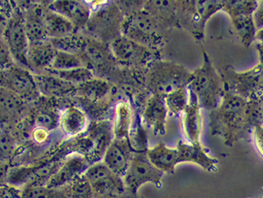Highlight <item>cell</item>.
Here are the masks:
<instances>
[{"label": "cell", "instance_id": "1", "mask_svg": "<svg viewBox=\"0 0 263 198\" xmlns=\"http://www.w3.org/2000/svg\"><path fill=\"white\" fill-rule=\"evenodd\" d=\"M209 117L211 134L221 136L227 146L234 145L255 125L263 124L259 98L246 100L228 92Z\"/></svg>", "mask_w": 263, "mask_h": 198}, {"label": "cell", "instance_id": "2", "mask_svg": "<svg viewBox=\"0 0 263 198\" xmlns=\"http://www.w3.org/2000/svg\"><path fill=\"white\" fill-rule=\"evenodd\" d=\"M202 57V65L192 72V80L187 89L195 96L200 108L212 112L221 104L225 88L221 73L214 68L204 50Z\"/></svg>", "mask_w": 263, "mask_h": 198}, {"label": "cell", "instance_id": "3", "mask_svg": "<svg viewBox=\"0 0 263 198\" xmlns=\"http://www.w3.org/2000/svg\"><path fill=\"white\" fill-rule=\"evenodd\" d=\"M191 80L192 72L171 61L154 60L145 68V87L153 95L164 97L179 88H187Z\"/></svg>", "mask_w": 263, "mask_h": 198}, {"label": "cell", "instance_id": "4", "mask_svg": "<svg viewBox=\"0 0 263 198\" xmlns=\"http://www.w3.org/2000/svg\"><path fill=\"white\" fill-rule=\"evenodd\" d=\"M161 26L158 20L143 8L124 16L121 35L156 50L163 43Z\"/></svg>", "mask_w": 263, "mask_h": 198}, {"label": "cell", "instance_id": "5", "mask_svg": "<svg viewBox=\"0 0 263 198\" xmlns=\"http://www.w3.org/2000/svg\"><path fill=\"white\" fill-rule=\"evenodd\" d=\"M90 5L92 13L86 29L90 33V37L107 43L121 35V25L123 23V13L119 6L114 2H103V5Z\"/></svg>", "mask_w": 263, "mask_h": 198}, {"label": "cell", "instance_id": "6", "mask_svg": "<svg viewBox=\"0 0 263 198\" xmlns=\"http://www.w3.org/2000/svg\"><path fill=\"white\" fill-rule=\"evenodd\" d=\"M225 92L237 95L246 100H253L263 93V65L257 64L250 69L237 72L228 67L221 73Z\"/></svg>", "mask_w": 263, "mask_h": 198}, {"label": "cell", "instance_id": "7", "mask_svg": "<svg viewBox=\"0 0 263 198\" xmlns=\"http://www.w3.org/2000/svg\"><path fill=\"white\" fill-rule=\"evenodd\" d=\"M224 1H179L178 21L197 38L203 37L208 20L223 8Z\"/></svg>", "mask_w": 263, "mask_h": 198}, {"label": "cell", "instance_id": "8", "mask_svg": "<svg viewBox=\"0 0 263 198\" xmlns=\"http://www.w3.org/2000/svg\"><path fill=\"white\" fill-rule=\"evenodd\" d=\"M164 173L154 167L147 157V152H134L127 172L123 176L126 190L134 195L145 183H153L158 188L162 187Z\"/></svg>", "mask_w": 263, "mask_h": 198}, {"label": "cell", "instance_id": "9", "mask_svg": "<svg viewBox=\"0 0 263 198\" xmlns=\"http://www.w3.org/2000/svg\"><path fill=\"white\" fill-rule=\"evenodd\" d=\"M257 6L254 0L224 1L221 11L225 12L233 23L235 30L244 46L249 47L255 41L257 29L253 21V13Z\"/></svg>", "mask_w": 263, "mask_h": 198}, {"label": "cell", "instance_id": "10", "mask_svg": "<svg viewBox=\"0 0 263 198\" xmlns=\"http://www.w3.org/2000/svg\"><path fill=\"white\" fill-rule=\"evenodd\" d=\"M110 51L119 64L128 66H147L155 58V51L119 35L109 44Z\"/></svg>", "mask_w": 263, "mask_h": 198}, {"label": "cell", "instance_id": "11", "mask_svg": "<svg viewBox=\"0 0 263 198\" xmlns=\"http://www.w3.org/2000/svg\"><path fill=\"white\" fill-rule=\"evenodd\" d=\"M84 176L91 187L93 198L108 194L123 195L125 192L123 179L112 172L103 162L90 166Z\"/></svg>", "mask_w": 263, "mask_h": 198}, {"label": "cell", "instance_id": "12", "mask_svg": "<svg viewBox=\"0 0 263 198\" xmlns=\"http://www.w3.org/2000/svg\"><path fill=\"white\" fill-rule=\"evenodd\" d=\"M88 152L85 157L90 166L103 161L106 151L114 140L112 121L102 120L90 124L84 135Z\"/></svg>", "mask_w": 263, "mask_h": 198}, {"label": "cell", "instance_id": "13", "mask_svg": "<svg viewBox=\"0 0 263 198\" xmlns=\"http://www.w3.org/2000/svg\"><path fill=\"white\" fill-rule=\"evenodd\" d=\"M79 56L83 60L84 67L89 68L93 73L98 72L105 74L112 70L116 62L110 51L109 44L90 36H86L84 49Z\"/></svg>", "mask_w": 263, "mask_h": 198}, {"label": "cell", "instance_id": "14", "mask_svg": "<svg viewBox=\"0 0 263 198\" xmlns=\"http://www.w3.org/2000/svg\"><path fill=\"white\" fill-rule=\"evenodd\" d=\"M0 84L22 99H34L40 95L34 76L22 68L10 67L0 72Z\"/></svg>", "mask_w": 263, "mask_h": 198}, {"label": "cell", "instance_id": "15", "mask_svg": "<svg viewBox=\"0 0 263 198\" xmlns=\"http://www.w3.org/2000/svg\"><path fill=\"white\" fill-rule=\"evenodd\" d=\"M4 38L9 47L12 57L24 66L29 67L27 53L29 40L24 29V18L18 17L12 18L6 25Z\"/></svg>", "mask_w": 263, "mask_h": 198}, {"label": "cell", "instance_id": "16", "mask_svg": "<svg viewBox=\"0 0 263 198\" xmlns=\"http://www.w3.org/2000/svg\"><path fill=\"white\" fill-rule=\"evenodd\" d=\"M90 167L83 155L72 153L68 155L57 172L47 182L48 188H61L70 184L72 181L81 176Z\"/></svg>", "mask_w": 263, "mask_h": 198}, {"label": "cell", "instance_id": "17", "mask_svg": "<svg viewBox=\"0 0 263 198\" xmlns=\"http://www.w3.org/2000/svg\"><path fill=\"white\" fill-rule=\"evenodd\" d=\"M133 155L134 151L132 150L127 139L114 138L106 151L102 162L112 172L123 179L129 166Z\"/></svg>", "mask_w": 263, "mask_h": 198}, {"label": "cell", "instance_id": "18", "mask_svg": "<svg viewBox=\"0 0 263 198\" xmlns=\"http://www.w3.org/2000/svg\"><path fill=\"white\" fill-rule=\"evenodd\" d=\"M178 163H192L206 170V172H217V159L209 155V150L199 143H184L182 140L177 144Z\"/></svg>", "mask_w": 263, "mask_h": 198}, {"label": "cell", "instance_id": "19", "mask_svg": "<svg viewBox=\"0 0 263 198\" xmlns=\"http://www.w3.org/2000/svg\"><path fill=\"white\" fill-rule=\"evenodd\" d=\"M168 114L164 97L153 95L147 99L143 112L144 124L151 128L154 135L166 134V123Z\"/></svg>", "mask_w": 263, "mask_h": 198}, {"label": "cell", "instance_id": "20", "mask_svg": "<svg viewBox=\"0 0 263 198\" xmlns=\"http://www.w3.org/2000/svg\"><path fill=\"white\" fill-rule=\"evenodd\" d=\"M48 8L68 18L74 25L77 31L85 28L92 10L88 2L77 0L54 1Z\"/></svg>", "mask_w": 263, "mask_h": 198}, {"label": "cell", "instance_id": "21", "mask_svg": "<svg viewBox=\"0 0 263 198\" xmlns=\"http://www.w3.org/2000/svg\"><path fill=\"white\" fill-rule=\"evenodd\" d=\"M189 92V104L181 114L182 130L187 143H199L202 130V108H200L195 96L190 91Z\"/></svg>", "mask_w": 263, "mask_h": 198}, {"label": "cell", "instance_id": "22", "mask_svg": "<svg viewBox=\"0 0 263 198\" xmlns=\"http://www.w3.org/2000/svg\"><path fill=\"white\" fill-rule=\"evenodd\" d=\"M39 93L47 97H67L76 94L77 86L53 73L34 76Z\"/></svg>", "mask_w": 263, "mask_h": 198}, {"label": "cell", "instance_id": "23", "mask_svg": "<svg viewBox=\"0 0 263 198\" xmlns=\"http://www.w3.org/2000/svg\"><path fill=\"white\" fill-rule=\"evenodd\" d=\"M57 51L49 39L29 42L27 53L28 65L36 70H48Z\"/></svg>", "mask_w": 263, "mask_h": 198}, {"label": "cell", "instance_id": "24", "mask_svg": "<svg viewBox=\"0 0 263 198\" xmlns=\"http://www.w3.org/2000/svg\"><path fill=\"white\" fill-rule=\"evenodd\" d=\"M59 126L68 136H79L88 128V117L77 106H68L59 115Z\"/></svg>", "mask_w": 263, "mask_h": 198}, {"label": "cell", "instance_id": "25", "mask_svg": "<svg viewBox=\"0 0 263 198\" xmlns=\"http://www.w3.org/2000/svg\"><path fill=\"white\" fill-rule=\"evenodd\" d=\"M147 157L154 167L163 173L174 174L178 163L177 148H168L165 143H158L147 151Z\"/></svg>", "mask_w": 263, "mask_h": 198}, {"label": "cell", "instance_id": "26", "mask_svg": "<svg viewBox=\"0 0 263 198\" xmlns=\"http://www.w3.org/2000/svg\"><path fill=\"white\" fill-rule=\"evenodd\" d=\"M44 18L48 39L61 38L72 35L78 32L74 25L68 18L49 8L45 9Z\"/></svg>", "mask_w": 263, "mask_h": 198}, {"label": "cell", "instance_id": "27", "mask_svg": "<svg viewBox=\"0 0 263 198\" xmlns=\"http://www.w3.org/2000/svg\"><path fill=\"white\" fill-rule=\"evenodd\" d=\"M134 116V110L128 102L121 101L117 104L112 121L114 138L128 140Z\"/></svg>", "mask_w": 263, "mask_h": 198}, {"label": "cell", "instance_id": "28", "mask_svg": "<svg viewBox=\"0 0 263 198\" xmlns=\"http://www.w3.org/2000/svg\"><path fill=\"white\" fill-rule=\"evenodd\" d=\"M42 7H34L25 13L24 18V29L29 42L48 39L44 27V12Z\"/></svg>", "mask_w": 263, "mask_h": 198}, {"label": "cell", "instance_id": "29", "mask_svg": "<svg viewBox=\"0 0 263 198\" xmlns=\"http://www.w3.org/2000/svg\"><path fill=\"white\" fill-rule=\"evenodd\" d=\"M109 90L110 86L108 82L102 77H95L78 85L75 95L91 103H98L108 96Z\"/></svg>", "mask_w": 263, "mask_h": 198}, {"label": "cell", "instance_id": "30", "mask_svg": "<svg viewBox=\"0 0 263 198\" xmlns=\"http://www.w3.org/2000/svg\"><path fill=\"white\" fill-rule=\"evenodd\" d=\"M165 103L169 113L178 117L181 116L189 102V92L187 88H179L164 96Z\"/></svg>", "mask_w": 263, "mask_h": 198}, {"label": "cell", "instance_id": "31", "mask_svg": "<svg viewBox=\"0 0 263 198\" xmlns=\"http://www.w3.org/2000/svg\"><path fill=\"white\" fill-rule=\"evenodd\" d=\"M21 198H69L67 187L48 188L46 186H25Z\"/></svg>", "mask_w": 263, "mask_h": 198}, {"label": "cell", "instance_id": "32", "mask_svg": "<svg viewBox=\"0 0 263 198\" xmlns=\"http://www.w3.org/2000/svg\"><path fill=\"white\" fill-rule=\"evenodd\" d=\"M49 40L58 51L75 53V54H79V55L84 49L86 35L79 34V33H73L72 35L61 37V38H54V39Z\"/></svg>", "mask_w": 263, "mask_h": 198}, {"label": "cell", "instance_id": "33", "mask_svg": "<svg viewBox=\"0 0 263 198\" xmlns=\"http://www.w3.org/2000/svg\"><path fill=\"white\" fill-rule=\"evenodd\" d=\"M140 116L134 114V122L128 136L130 147L134 152H145L147 149V135L141 124Z\"/></svg>", "mask_w": 263, "mask_h": 198}, {"label": "cell", "instance_id": "34", "mask_svg": "<svg viewBox=\"0 0 263 198\" xmlns=\"http://www.w3.org/2000/svg\"><path fill=\"white\" fill-rule=\"evenodd\" d=\"M48 73H53L58 77H61L62 80L71 83L75 86H78L79 84L85 83L95 77L92 71L85 67H80V68L65 71H54L48 69Z\"/></svg>", "mask_w": 263, "mask_h": 198}, {"label": "cell", "instance_id": "35", "mask_svg": "<svg viewBox=\"0 0 263 198\" xmlns=\"http://www.w3.org/2000/svg\"><path fill=\"white\" fill-rule=\"evenodd\" d=\"M80 67H84V64L82 57L79 54L57 51L50 69L54 71H65Z\"/></svg>", "mask_w": 263, "mask_h": 198}, {"label": "cell", "instance_id": "36", "mask_svg": "<svg viewBox=\"0 0 263 198\" xmlns=\"http://www.w3.org/2000/svg\"><path fill=\"white\" fill-rule=\"evenodd\" d=\"M66 187L69 198H93L92 189L84 173Z\"/></svg>", "mask_w": 263, "mask_h": 198}, {"label": "cell", "instance_id": "37", "mask_svg": "<svg viewBox=\"0 0 263 198\" xmlns=\"http://www.w3.org/2000/svg\"><path fill=\"white\" fill-rule=\"evenodd\" d=\"M16 151V140L8 132L0 133V162L9 163Z\"/></svg>", "mask_w": 263, "mask_h": 198}, {"label": "cell", "instance_id": "38", "mask_svg": "<svg viewBox=\"0 0 263 198\" xmlns=\"http://www.w3.org/2000/svg\"><path fill=\"white\" fill-rule=\"evenodd\" d=\"M36 127L52 130L59 125V115L51 110L40 111L35 117Z\"/></svg>", "mask_w": 263, "mask_h": 198}, {"label": "cell", "instance_id": "39", "mask_svg": "<svg viewBox=\"0 0 263 198\" xmlns=\"http://www.w3.org/2000/svg\"><path fill=\"white\" fill-rule=\"evenodd\" d=\"M12 55L4 37H0V69H6L13 66Z\"/></svg>", "mask_w": 263, "mask_h": 198}, {"label": "cell", "instance_id": "40", "mask_svg": "<svg viewBox=\"0 0 263 198\" xmlns=\"http://www.w3.org/2000/svg\"><path fill=\"white\" fill-rule=\"evenodd\" d=\"M255 148L263 157V124H257L251 131Z\"/></svg>", "mask_w": 263, "mask_h": 198}, {"label": "cell", "instance_id": "41", "mask_svg": "<svg viewBox=\"0 0 263 198\" xmlns=\"http://www.w3.org/2000/svg\"><path fill=\"white\" fill-rule=\"evenodd\" d=\"M50 136V131L42 127H35L31 132V136L33 142L37 144H44L47 143Z\"/></svg>", "mask_w": 263, "mask_h": 198}, {"label": "cell", "instance_id": "42", "mask_svg": "<svg viewBox=\"0 0 263 198\" xmlns=\"http://www.w3.org/2000/svg\"><path fill=\"white\" fill-rule=\"evenodd\" d=\"M253 21L257 32L263 29V1H257V6L253 13Z\"/></svg>", "mask_w": 263, "mask_h": 198}, {"label": "cell", "instance_id": "43", "mask_svg": "<svg viewBox=\"0 0 263 198\" xmlns=\"http://www.w3.org/2000/svg\"><path fill=\"white\" fill-rule=\"evenodd\" d=\"M10 167L9 163L0 162V185L8 183V176Z\"/></svg>", "mask_w": 263, "mask_h": 198}, {"label": "cell", "instance_id": "44", "mask_svg": "<svg viewBox=\"0 0 263 198\" xmlns=\"http://www.w3.org/2000/svg\"><path fill=\"white\" fill-rule=\"evenodd\" d=\"M256 48H257V53H258L259 64L263 65V42H257Z\"/></svg>", "mask_w": 263, "mask_h": 198}, {"label": "cell", "instance_id": "45", "mask_svg": "<svg viewBox=\"0 0 263 198\" xmlns=\"http://www.w3.org/2000/svg\"><path fill=\"white\" fill-rule=\"evenodd\" d=\"M255 41L263 42V29H261V30L257 32L256 36H255Z\"/></svg>", "mask_w": 263, "mask_h": 198}, {"label": "cell", "instance_id": "46", "mask_svg": "<svg viewBox=\"0 0 263 198\" xmlns=\"http://www.w3.org/2000/svg\"><path fill=\"white\" fill-rule=\"evenodd\" d=\"M95 198H123V195H118V194H108V195H104V196H98Z\"/></svg>", "mask_w": 263, "mask_h": 198}, {"label": "cell", "instance_id": "47", "mask_svg": "<svg viewBox=\"0 0 263 198\" xmlns=\"http://www.w3.org/2000/svg\"><path fill=\"white\" fill-rule=\"evenodd\" d=\"M259 102H260V106H261V115H262L263 118V93L261 97H259Z\"/></svg>", "mask_w": 263, "mask_h": 198}, {"label": "cell", "instance_id": "48", "mask_svg": "<svg viewBox=\"0 0 263 198\" xmlns=\"http://www.w3.org/2000/svg\"><path fill=\"white\" fill-rule=\"evenodd\" d=\"M258 198H263V196H259Z\"/></svg>", "mask_w": 263, "mask_h": 198}]
</instances>
